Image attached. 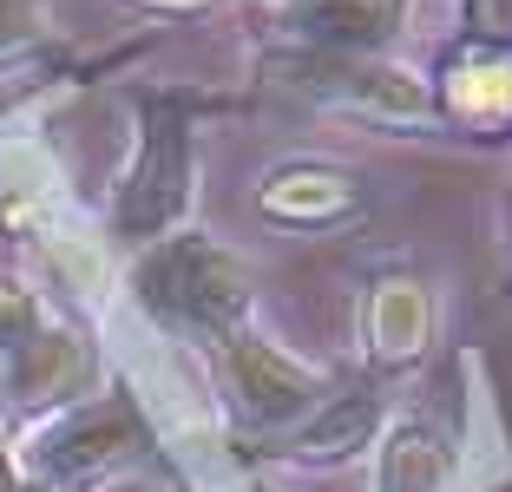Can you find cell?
I'll return each instance as SVG.
<instances>
[{
  "mask_svg": "<svg viewBox=\"0 0 512 492\" xmlns=\"http://www.w3.org/2000/svg\"><path fill=\"white\" fill-rule=\"evenodd\" d=\"M217 361V388H224L230 414L250 433H289L309 407L329 394L322 368H309L302 355H289L283 342H270L263 328H230L224 342L211 348Z\"/></svg>",
  "mask_w": 512,
  "mask_h": 492,
  "instance_id": "2",
  "label": "cell"
},
{
  "mask_svg": "<svg viewBox=\"0 0 512 492\" xmlns=\"http://www.w3.org/2000/svg\"><path fill=\"white\" fill-rule=\"evenodd\" d=\"M145 7H165V14H197V7H211V0H145Z\"/></svg>",
  "mask_w": 512,
  "mask_h": 492,
  "instance_id": "16",
  "label": "cell"
},
{
  "mask_svg": "<svg viewBox=\"0 0 512 492\" xmlns=\"http://www.w3.org/2000/svg\"><path fill=\"white\" fill-rule=\"evenodd\" d=\"M388 14L394 0H289L283 27L316 53H368L388 33Z\"/></svg>",
  "mask_w": 512,
  "mask_h": 492,
  "instance_id": "11",
  "label": "cell"
},
{
  "mask_svg": "<svg viewBox=\"0 0 512 492\" xmlns=\"http://www.w3.org/2000/svg\"><path fill=\"white\" fill-rule=\"evenodd\" d=\"M447 105L460 112V119H473V125L512 119V66L506 60H467V66H453Z\"/></svg>",
  "mask_w": 512,
  "mask_h": 492,
  "instance_id": "12",
  "label": "cell"
},
{
  "mask_svg": "<svg viewBox=\"0 0 512 492\" xmlns=\"http://www.w3.org/2000/svg\"><path fill=\"white\" fill-rule=\"evenodd\" d=\"M453 447L427 420H388L375 440V492H447Z\"/></svg>",
  "mask_w": 512,
  "mask_h": 492,
  "instance_id": "10",
  "label": "cell"
},
{
  "mask_svg": "<svg viewBox=\"0 0 512 492\" xmlns=\"http://www.w3.org/2000/svg\"><path fill=\"white\" fill-rule=\"evenodd\" d=\"M309 99L335 105V112H355L368 125H427L434 119V92H427L421 73L388 60H368V53H316L302 60V79Z\"/></svg>",
  "mask_w": 512,
  "mask_h": 492,
  "instance_id": "4",
  "label": "cell"
},
{
  "mask_svg": "<svg viewBox=\"0 0 512 492\" xmlns=\"http://www.w3.org/2000/svg\"><path fill=\"white\" fill-rule=\"evenodd\" d=\"M0 492H20V466H14V453L0 447Z\"/></svg>",
  "mask_w": 512,
  "mask_h": 492,
  "instance_id": "15",
  "label": "cell"
},
{
  "mask_svg": "<svg viewBox=\"0 0 512 492\" xmlns=\"http://www.w3.org/2000/svg\"><path fill=\"white\" fill-rule=\"evenodd\" d=\"M355 204H362V178L342 171V164H329V158H283L256 184V217H270L283 230L342 224Z\"/></svg>",
  "mask_w": 512,
  "mask_h": 492,
  "instance_id": "6",
  "label": "cell"
},
{
  "mask_svg": "<svg viewBox=\"0 0 512 492\" xmlns=\"http://www.w3.org/2000/svg\"><path fill=\"white\" fill-rule=\"evenodd\" d=\"M184 197H191V138H184L178 119L158 112V119H145V132H138V158H132V171H125V184H119L112 230L145 243L184 210Z\"/></svg>",
  "mask_w": 512,
  "mask_h": 492,
  "instance_id": "5",
  "label": "cell"
},
{
  "mask_svg": "<svg viewBox=\"0 0 512 492\" xmlns=\"http://www.w3.org/2000/svg\"><path fill=\"white\" fill-rule=\"evenodd\" d=\"M0 388L14 394L20 407H73L92 394V348L79 342L73 328L46 322L14 361H0Z\"/></svg>",
  "mask_w": 512,
  "mask_h": 492,
  "instance_id": "8",
  "label": "cell"
},
{
  "mask_svg": "<svg viewBox=\"0 0 512 492\" xmlns=\"http://www.w3.org/2000/svg\"><path fill=\"white\" fill-rule=\"evenodd\" d=\"M132 289L158 322L184 328V335H204V342H224L230 328L250 322L256 302V276L243 256H230L217 237L204 230H178V237H151L145 256L132 269Z\"/></svg>",
  "mask_w": 512,
  "mask_h": 492,
  "instance_id": "1",
  "label": "cell"
},
{
  "mask_svg": "<svg viewBox=\"0 0 512 492\" xmlns=\"http://www.w3.org/2000/svg\"><path fill=\"white\" fill-rule=\"evenodd\" d=\"M46 27V0H0V60L33 46Z\"/></svg>",
  "mask_w": 512,
  "mask_h": 492,
  "instance_id": "14",
  "label": "cell"
},
{
  "mask_svg": "<svg viewBox=\"0 0 512 492\" xmlns=\"http://www.w3.org/2000/svg\"><path fill=\"white\" fill-rule=\"evenodd\" d=\"M388 433V401L375 388H342V394H322L296 427L283 433V460L296 466H348L375 453V440Z\"/></svg>",
  "mask_w": 512,
  "mask_h": 492,
  "instance_id": "7",
  "label": "cell"
},
{
  "mask_svg": "<svg viewBox=\"0 0 512 492\" xmlns=\"http://www.w3.org/2000/svg\"><path fill=\"white\" fill-rule=\"evenodd\" d=\"M145 447V414L132 407V394H99V401H73L66 414H53L33 433L27 466L40 479H99L112 466H125Z\"/></svg>",
  "mask_w": 512,
  "mask_h": 492,
  "instance_id": "3",
  "label": "cell"
},
{
  "mask_svg": "<svg viewBox=\"0 0 512 492\" xmlns=\"http://www.w3.org/2000/svg\"><path fill=\"white\" fill-rule=\"evenodd\" d=\"M362 328H368V355L381 368H414L434 342V296L421 276H375L362 302Z\"/></svg>",
  "mask_w": 512,
  "mask_h": 492,
  "instance_id": "9",
  "label": "cell"
},
{
  "mask_svg": "<svg viewBox=\"0 0 512 492\" xmlns=\"http://www.w3.org/2000/svg\"><path fill=\"white\" fill-rule=\"evenodd\" d=\"M40 328H46L40 296H33V289H20V283H0V361H14L20 348L40 335Z\"/></svg>",
  "mask_w": 512,
  "mask_h": 492,
  "instance_id": "13",
  "label": "cell"
}]
</instances>
